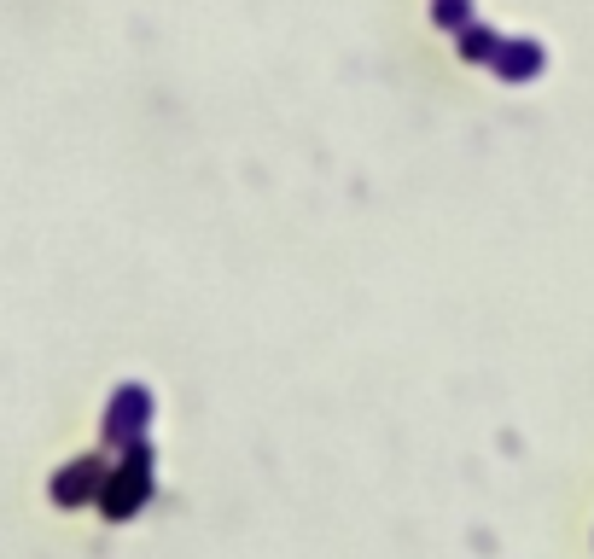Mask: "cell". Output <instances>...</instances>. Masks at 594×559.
I'll return each mask as SVG.
<instances>
[{
  "label": "cell",
  "mask_w": 594,
  "mask_h": 559,
  "mask_svg": "<svg viewBox=\"0 0 594 559\" xmlns=\"http://www.w3.org/2000/svg\"><path fill=\"white\" fill-rule=\"evenodd\" d=\"M431 18H437V24H449V30H461L466 18H472V6H466V0H437V6H431Z\"/></svg>",
  "instance_id": "3957f363"
},
{
  "label": "cell",
  "mask_w": 594,
  "mask_h": 559,
  "mask_svg": "<svg viewBox=\"0 0 594 559\" xmlns=\"http://www.w3.org/2000/svg\"><path fill=\"white\" fill-rule=\"evenodd\" d=\"M461 53H466V59H495V53H501V41H495L490 30H466L461 35Z\"/></svg>",
  "instance_id": "7a4b0ae2"
},
{
  "label": "cell",
  "mask_w": 594,
  "mask_h": 559,
  "mask_svg": "<svg viewBox=\"0 0 594 559\" xmlns=\"http://www.w3.org/2000/svg\"><path fill=\"white\" fill-rule=\"evenodd\" d=\"M495 70H501V76H513V82H525V76L542 70V47H536V41H513V47H501V53H495Z\"/></svg>",
  "instance_id": "6da1fadb"
}]
</instances>
